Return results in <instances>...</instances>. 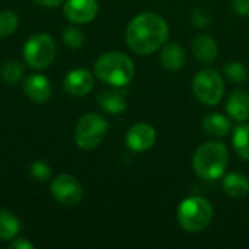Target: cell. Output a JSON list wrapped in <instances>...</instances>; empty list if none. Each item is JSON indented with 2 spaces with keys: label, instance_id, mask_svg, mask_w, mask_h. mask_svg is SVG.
I'll return each mask as SVG.
<instances>
[{
  "label": "cell",
  "instance_id": "1",
  "mask_svg": "<svg viewBox=\"0 0 249 249\" xmlns=\"http://www.w3.org/2000/svg\"><path fill=\"white\" fill-rule=\"evenodd\" d=\"M169 36L165 19L153 12H144L131 19L125 29V42L131 51L147 55L159 50Z\"/></svg>",
  "mask_w": 249,
  "mask_h": 249
},
{
  "label": "cell",
  "instance_id": "2",
  "mask_svg": "<svg viewBox=\"0 0 249 249\" xmlns=\"http://www.w3.org/2000/svg\"><path fill=\"white\" fill-rule=\"evenodd\" d=\"M228 162V147L220 142H207L196 150L193 168L200 178L212 181L223 177Z\"/></svg>",
  "mask_w": 249,
  "mask_h": 249
},
{
  "label": "cell",
  "instance_id": "3",
  "mask_svg": "<svg viewBox=\"0 0 249 249\" xmlns=\"http://www.w3.org/2000/svg\"><path fill=\"white\" fill-rule=\"evenodd\" d=\"M95 74L99 80L111 86H125L134 77V64L131 58L118 51L102 54L95 61Z\"/></svg>",
  "mask_w": 249,
  "mask_h": 249
},
{
  "label": "cell",
  "instance_id": "4",
  "mask_svg": "<svg viewBox=\"0 0 249 249\" xmlns=\"http://www.w3.org/2000/svg\"><path fill=\"white\" fill-rule=\"evenodd\" d=\"M214 217V209L212 203L198 196L185 198L177 212V219L179 226L191 233L201 232L207 229Z\"/></svg>",
  "mask_w": 249,
  "mask_h": 249
},
{
  "label": "cell",
  "instance_id": "5",
  "mask_svg": "<svg viewBox=\"0 0 249 249\" xmlns=\"http://www.w3.org/2000/svg\"><path fill=\"white\" fill-rule=\"evenodd\" d=\"M108 133V121L95 112L85 114L76 124L74 142L83 150L95 149L105 139Z\"/></svg>",
  "mask_w": 249,
  "mask_h": 249
},
{
  "label": "cell",
  "instance_id": "6",
  "mask_svg": "<svg viewBox=\"0 0 249 249\" xmlns=\"http://www.w3.org/2000/svg\"><path fill=\"white\" fill-rule=\"evenodd\" d=\"M55 42L50 35L36 34L31 36L23 47V60L25 63L35 69H47L55 58Z\"/></svg>",
  "mask_w": 249,
  "mask_h": 249
},
{
  "label": "cell",
  "instance_id": "7",
  "mask_svg": "<svg viewBox=\"0 0 249 249\" xmlns=\"http://www.w3.org/2000/svg\"><path fill=\"white\" fill-rule=\"evenodd\" d=\"M194 96L204 105H216L225 93V82L222 74L214 69H206L197 73L193 80Z\"/></svg>",
  "mask_w": 249,
  "mask_h": 249
},
{
  "label": "cell",
  "instance_id": "8",
  "mask_svg": "<svg viewBox=\"0 0 249 249\" xmlns=\"http://www.w3.org/2000/svg\"><path fill=\"white\" fill-rule=\"evenodd\" d=\"M51 194L60 204L74 206L82 200L83 188L74 177L69 174H61L53 181Z\"/></svg>",
  "mask_w": 249,
  "mask_h": 249
},
{
  "label": "cell",
  "instance_id": "9",
  "mask_svg": "<svg viewBox=\"0 0 249 249\" xmlns=\"http://www.w3.org/2000/svg\"><path fill=\"white\" fill-rule=\"evenodd\" d=\"M156 137L158 134L153 125L147 123H139L128 130L125 143L133 152H146L155 144Z\"/></svg>",
  "mask_w": 249,
  "mask_h": 249
},
{
  "label": "cell",
  "instance_id": "10",
  "mask_svg": "<svg viewBox=\"0 0 249 249\" xmlns=\"http://www.w3.org/2000/svg\"><path fill=\"white\" fill-rule=\"evenodd\" d=\"M98 13L96 0H67L64 3V15L74 23H88Z\"/></svg>",
  "mask_w": 249,
  "mask_h": 249
},
{
  "label": "cell",
  "instance_id": "11",
  "mask_svg": "<svg viewBox=\"0 0 249 249\" xmlns=\"http://www.w3.org/2000/svg\"><path fill=\"white\" fill-rule=\"evenodd\" d=\"M93 74L86 69H74L64 79V90L76 98L88 95L93 88Z\"/></svg>",
  "mask_w": 249,
  "mask_h": 249
},
{
  "label": "cell",
  "instance_id": "12",
  "mask_svg": "<svg viewBox=\"0 0 249 249\" xmlns=\"http://www.w3.org/2000/svg\"><path fill=\"white\" fill-rule=\"evenodd\" d=\"M25 95L36 104L48 102L51 98V85L50 80L42 74H32L23 83Z\"/></svg>",
  "mask_w": 249,
  "mask_h": 249
},
{
  "label": "cell",
  "instance_id": "13",
  "mask_svg": "<svg viewBox=\"0 0 249 249\" xmlns=\"http://www.w3.org/2000/svg\"><path fill=\"white\" fill-rule=\"evenodd\" d=\"M226 111L229 117L238 123H244L249 118V93L247 90H235L231 93L226 102Z\"/></svg>",
  "mask_w": 249,
  "mask_h": 249
},
{
  "label": "cell",
  "instance_id": "14",
  "mask_svg": "<svg viewBox=\"0 0 249 249\" xmlns=\"http://www.w3.org/2000/svg\"><path fill=\"white\" fill-rule=\"evenodd\" d=\"M217 42L210 36V35H198L193 41V53L194 57L203 63V64H210L217 58Z\"/></svg>",
  "mask_w": 249,
  "mask_h": 249
},
{
  "label": "cell",
  "instance_id": "15",
  "mask_svg": "<svg viewBox=\"0 0 249 249\" xmlns=\"http://www.w3.org/2000/svg\"><path fill=\"white\" fill-rule=\"evenodd\" d=\"M185 61H187V54L179 44L169 42L163 47L160 53V63L166 70L178 71L185 66Z\"/></svg>",
  "mask_w": 249,
  "mask_h": 249
},
{
  "label": "cell",
  "instance_id": "16",
  "mask_svg": "<svg viewBox=\"0 0 249 249\" xmlns=\"http://www.w3.org/2000/svg\"><path fill=\"white\" fill-rule=\"evenodd\" d=\"M223 190L232 198H242L248 196L249 179L241 172H231L223 178Z\"/></svg>",
  "mask_w": 249,
  "mask_h": 249
},
{
  "label": "cell",
  "instance_id": "17",
  "mask_svg": "<svg viewBox=\"0 0 249 249\" xmlns=\"http://www.w3.org/2000/svg\"><path fill=\"white\" fill-rule=\"evenodd\" d=\"M98 105L108 114H123L127 108V101L121 92L104 90L98 95Z\"/></svg>",
  "mask_w": 249,
  "mask_h": 249
},
{
  "label": "cell",
  "instance_id": "18",
  "mask_svg": "<svg viewBox=\"0 0 249 249\" xmlns=\"http://www.w3.org/2000/svg\"><path fill=\"white\" fill-rule=\"evenodd\" d=\"M203 130L210 137H226L231 131V121L223 114H210L203 121Z\"/></svg>",
  "mask_w": 249,
  "mask_h": 249
},
{
  "label": "cell",
  "instance_id": "19",
  "mask_svg": "<svg viewBox=\"0 0 249 249\" xmlns=\"http://www.w3.org/2000/svg\"><path fill=\"white\" fill-rule=\"evenodd\" d=\"M20 231L19 219L9 210L0 209V241L13 239Z\"/></svg>",
  "mask_w": 249,
  "mask_h": 249
},
{
  "label": "cell",
  "instance_id": "20",
  "mask_svg": "<svg viewBox=\"0 0 249 249\" xmlns=\"http://www.w3.org/2000/svg\"><path fill=\"white\" fill-rule=\"evenodd\" d=\"M233 147L244 160H249V124H242L235 130Z\"/></svg>",
  "mask_w": 249,
  "mask_h": 249
},
{
  "label": "cell",
  "instance_id": "21",
  "mask_svg": "<svg viewBox=\"0 0 249 249\" xmlns=\"http://www.w3.org/2000/svg\"><path fill=\"white\" fill-rule=\"evenodd\" d=\"M0 76L9 85L18 83L22 79V76H23V66H22V63L19 60H9V61H6L1 66V69H0Z\"/></svg>",
  "mask_w": 249,
  "mask_h": 249
},
{
  "label": "cell",
  "instance_id": "22",
  "mask_svg": "<svg viewBox=\"0 0 249 249\" xmlns=\"http://www.w3.org/2000/svg\"><path fill=\"white\" fill-rule=\"evenodd\" d=\"M223 73L233 83H244L248 80V70L241 61H229L223 66Z\"/></svg>",
  "mask_w": 249,
  "mask_h": 249
},
{
  "label": "cell",
  "instance_id": "23",
  "mask_svg": "<svg viewBox=\"0 0 249 249\" xmlns=\"http://www.w3.org/2000/svg\"><path fill=\"white\" fill-rule=\"evenodd\" d=\"M19 19L15 12L1 10L0 12V38H6L12 35L18 28Z\"/></svg>",
  "mask_w": 249,
  "mask_h": 249
},
{
  "label": "cell",
  "instance_id": "24",
  "mask_svg": "<svg viewBox=\"0 0 249 249\" xmlns=\"http://www.w3.org/2000/svg\"><path fill=\"white\" fill-rule=\"evenodd\" d=\"M83 39H85V35L83 32L76 28V26H69L63 31V41L67 47L76 50L79 47H82L83 44Z\"/></svg>",
  "mask_w": 249,
  "mask_h": 249
},
{
  "label": "cell",
  "instance_id": "25",
  "mask_svg": "<svg viewBox=\"0 0 249 249\" xmlns=\"http://www.w3.org/2000/svg\"><path fill=\"white\" fill-rule=\"evenodd\" d=\"M29 175L39 182H45L51 178V169L44 162H34L29 168Z\"/></svg>",
  "mask_w": 249,
  "mask_h": 249
},
{
  "label": "cell",
  "instance_id": "26",
  "mask_svg": "<svg viewBox=\"0 0 249 249\" xmlns=\"http://www.w3.org/2000/svg\"><path fill=\"white\" fill-rule=\"evenodd\" d=\"M191 19H193V23L196 26H198V28H207L212 23L210 13L206 9H201V7H197V9L193 10Z\"/></svg>",
  "mask_w": 249,
  "mask_h": 249
},
{
  "label": "cell",
  "instance_id": "27",
  "mask_svg": "<svg viewBox=\"0 0 249 249\" xmlns=\"http://www.w3.org/2000/svg\"><path fill=\"white\" fill-rule=\"evenodd\" d=\"M232 9L239 16H249V0H232Z\"/></svg>",
  "mask_w": 249,
  "mask_h": 249
},
{
  "label": "cell",
  "instance_id": "28",
  "mask_svg": "<svg viewBox=\"0 0 249 249\" xmlns=\"http://www.w3.org/2000/svg\"><path fill=\"white\" fill-rule=\"evenodd\" d=\"M9 248L12 249H34L35 247L29 242V241H26V239H22V238H16L15 241H12L10 244H9Z\"/></svg>",
  "mask_w": 249,
  "mask_h": 249
},
{
  "label": "cell",
  "instance_id": "29",
  "mask_svg": "<svg viewBox=\"0 0 249 249\" xmlns=\"http://www.w3.org/2000/svg\"><path fill=\"white\" fill-rule=\"evenodd\" d=\"M36 4L39 6H45V7H55L58 6L63 0H34Z\"/></svg>",
  "mask_w": 249,
  "mask_h": 249
}]
</instances>
